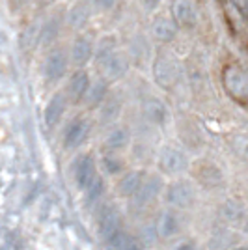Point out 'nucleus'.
Returning <instances> with one entry per match:
<instances>
[{
  "label": "nucleus",
  "instance_id": "a211bd4d",
  "mask_svg": "<svg viewBox=\"0 0 248 250\" xmlns=\"http://www.w3.org/2000/svg\"><path fill=\"white\" fill-rule=\"evenodd\" d=\"M120 228V215L114 208H104L101 213V229L106 237H114Z\"/></svg>",
  "mask_w": 248,
  "mask_h": 250
},
{
  "label": "nucleus",
  "instance_id": "c756f323",
  "mask_svg": "<svg viewBox=\"0 0 248 250\" xmlns=\"http://www.w3.org/2000/svg\"><path fill=\"white\" fill-rule=\"evenodd\" d=\"M142 4H144V8L147 11H153L161 6V0H142Z\"/></svg>",
  "mask_w": 248,
  "mask_h": 250
},
{
  "label": "nucleus",
  "instance_id": "f03ea898",
  "mask_svg": "<svg viewBox=\"0 0 248 250\" xmlns=\"http://www.w3.org/2000/svg\"><path fill=\"white\" fill-rule=\"evenodd\" d=\"M157 167L163 176L179 177L185 174L190 167V159L183 147L177 146H163L157 155Z\"/></svg>",
  "mask_w": 248,
  "mask_h": 250
},
{
  "label": "nucleus",
  "instance_id": "7ed1b4c3",
  "mask_svg": "<svg viewBox=\"0 0 248 250\" xmlns=\"http://www.w3.org/2000/svg\"><path fill=\"white\" fill-rule=\"evenodd\" d=\"M153 79L161 88H174L181 79V63L170 52H159L153 60Z\"/></svg>",
  "mask_w": 248,
  "mask_h": 250
},
{
  "label": "nucleus",
  "instance_id": "2f4dec72",
  "mask_svg": "<svg viewBox=\"0 0 248 250\" xmlns=\"http://www.w3.org/2000/svg\"><path fill=\"white\" fill-rule=\"evenodd\" d=\"M125 250H140V247H138L136 243H131V245H129V247H127Z\"/></svg>",
  "mask_w": 248,
  "mask_h": 250
},
{
  "label": "nucleus",
  "instance_id": "0eeeda50",
  "mask_svg": "<svg viewBox=\"0 0 248 250\" xmlns=\"http://www.w3.org/2000/svg\"><path fill=\"white\" fill-rule=\"evenodd\" d=\"M97 174V167H95V161L92 155H81L75 165H73V179H75V185L79 188L86 190L88 185L92 183Z\"/></svg>",
  "mask_w": 248,
  "mask_h": 250
},
{
  "label": "nucleus",
  "instance_id": "a878e982",
  "mask_svg": "<svg viewBox=\"0 0 248 250\" xmlns=\"http://www.w3.org/2000/svg\"><path fill=\"white\" fill-rule=\"evenodd\" d=\"M222 215H224L226 220L235 222V220L243 219V208L239 206L237 202H227V204H224V208H222Z\"/></svg>",
  "mask_w": 248,
  "mask_h": 250
},
{
  "label": "nucleus",
  "instance_id": "7c9ffc66",
  "mask_svg": "<svg viewBox=\"0 0 248 250\" xmlns=\"http://www.w3.org/2000/svg\"><path fill=\"white\" fill-rule=\"evenodd\" d=\"M176 250H198L196 243H192V241H186V243H181Z\"/></svg>",
  "mask_w": 248,
  "mask_h": 250
},
{
  "label": "nucleus",
  "instance_id": "6ab92c4d",
  "mask_svg": "<svg viewBox=\"0 0 248 250\" xmlns=\"http://www.w3.org/2000/svg\"><path fill=\"white\" fill-rule=\"evenodd\" d=\"M122 110V104L116 97H108L104 99V103L101 104V110H99V120L101 124H112L114 120H118Z\"/></svg>",
  "mask_w": 248,
  "mask_h": 250
},
{
  "label": "nucleus",
  "instance_id": "f257e3e1",
  "mask_svg": "<svg viewBox=\"0 0 248 250\" xmlns=\"http://www.w3.org/2000/svg\"><path fill=\"white\" fill-rule=\"evenodd\" d=\"M222 88L231 99L248 104V71L243 65L229 63L222 71Z\"/></svg>",
  "mask_w": 248,
  "mask_h": 250
},
{
  "label": "nucleus",
  "instance_id": "9b49d317",
  "mask_svg": "<svg viewBox=\"0 0 248 250\" xmlns=\"http://www.w3.org/2000/svg\"><path fill=\"white\" fill-rule=\"evenodd\" d=\"M144 170H129V172H125L124 176L118 179V183H116L118 194L122 198H135L138 188L142 185V181H144Z\"/></svg>",
  "mask_w": 248,
  "mask_h": 250
},
{
  "label": "nucleus",
  "instance_id": "4468645a",
  "mask_svg": "<svg viewBox=\"0 0 248 250\" xmlns=\"http://www.w3.org/2000/svg\"><path fill=\"white\" fill-rule=\"evenodd\" d=\"M131 146V131L127 127H116L112 129L103 142L106 153H120Z\"/></svg>",
  "mask_w": 248,
  "mask_h": 250
},
{
  "label": "nucleus",
  "instance_id": "6e6552de",
  "mask_svg": "<svg viewBox=\"0 0 248 250\" xmlns=\"http://www.w3.org/2000/svg\"><path fill=\"white\" fill-rule=\"evenodd\" d=\"M88 133H90V122L86 118H73L63 131V146L67 149L79 147L88 138Z\"/></svg>",
  "mask_w": 248,
  "mask_h": 250
},
{
  "label": "nucleus",
  "instance_id": "2eb2a0df",
  "mask_svg": "<svg viewBox=\"0 0 248 250\" xmlns=\"http://www.w3.org/2000/svg\"><path fill=\"white\" fill-rule=\"evenodd\" d=\"M90 77L86 71H75V73L69 77V83H67V97L71 99L73 103H79L81 99L86 97L88 90H90Z\"/></svg>",
  "mask_w": 248,
  "mask_h": 250
},
{
  "label": "nucleus",
  "instance_id": "412c9836",
  "mask_svg": "<svg viewBox=\"0 0 248 250\" xmlns=\"http://www.w3.org/2000/svg\"><path fill=\"white\" fill-rule=\"evenodd\" d=\"M103 170L108 174V176H118V174H124L125 161L118 155V153H104Z\"/></svg>",
  "mask_w": 248,
  "mask_h": 250
},
{
  "label": "nucleus",
  "instance_id": "f3484780",
  "mask_svg": "<svg viewBox=\"0 0 248 250\" xmlns=\"http://www.w3.org/2000/svg\"><path fill=\"white\" fill-rule=\"evenodd\" d=\"M65 106H67V97L63 94H56L51 97V101L47 103L45 108V124L49 127L60 124L63 112H65Z\"/></svg>",
  "mask_w": 248,
  "mask_h": 250
},
{
  "label": "nucleus",
  "instance_id": "f704fd0d",
  "mask_svg": "<svg viewBox=\"0 0 248 250\" xmlns=\"http://www.w3.org/2000/svg\"><path fill=\"white\" fill-rule=\"evenodd\" d=\"M13 2H19V4H22V2H24V0H13Z\"/></svg>",
  "mask_w": 248,
  "mask_h": 250
},
{
  "label": "nucleus",
  "instance_id": "f8f14e48",
  "mask_svg": "<svg viewBox=\"0 0 248 250\" xmlns=\"http://www.w3.org/2000/svg\"><path fill=\"white\" fill-rule=\"evenodd\" d=\"M177 26L176 21L172 17L166 15H157L153 22H151V36L155 38V42L159 43H170L176 40L177 36Z\"/></svg>",
  "mask_w": 248,
  "mask_h": 250
},
{
  "label": "nucleus",
  "instance_id": "1a4fd4ad",
  "mask_svg": "<svg viewBox=\"0 0 248 250\" xmlns=\"http://www.w3.org/2000/svg\"><path fill=\"white\" fill-rule=\"evenodd\" d=\"M165 187L166 183L165 179H163V174H145L144 181H142V185H140L138 192H136L135 202H138V204H149L159 194L165 192Z\"/></svg>",
  "mask_w": 248,
  "mask_h": 250
},
{
  "label": "nucleus",
  "instance_id": "393cba45",
  "mask_svg": "<svg viewBox=\"0 0 248 250\" xmlns=\"http://www.w3.org/2000/svg\"><path fill=\"white\" fill-rule=\"evenodd\" d=\"M88 17H90L88 8H86L84 4H79V6H75V10L69 13V24H71L73 28H81V26H84V22L88 21Z\"/></svg>",
  "mask_w": 248,
  "mask_h": 250
},
{
  "label": "nucleus",
  "instance_id": "473e14b6",
  "mask_svg": "<svg viewBox=\"0 0 248 250\" xmlns=\"http://www.w3.org/2000/svg\"><path fill=\"white\" fill-rule=\"evenodd\" d=\"M243 229H245V233L248 235V219L245 220V222H243Z\"/></svg>",
  "mask_w": 248,
  "mask_h": 250
},
{
  "label": "nucleus",
  "instance_id": "20e7f679",
  "mask_svg": "<svg viewBox=\"0 0 248 250\" xmlns=\"http://www.w3.org/2000/svg\"><path fill=\"white\" fill-rule=\"evenodd\" d=\"M163 196H165L166 204L172 206V208H190L194 204V200H196V187H194V183L190 179L176 177L170 183H166Z\"/></svg>",
  "mask_w": 248,
  "mask_h": 250
},
{
  "label": "nucleus",
  "instance_id": "b1692460",
  "mask_svg": "<svg viewBox=\"0 0 248 250\" xmlns=\"http://www.w3.org/2000/svg\"><path fill=\"white\" fill-rule=\"evenodd\" d=\"M229 146L241 159L248 161V133H235L229 136Z\"/></svg>",
  "mask_w": 248,
  "mask_h": 250
},
{
  "label": "nucleus",
  "instance_id": "ddd939ff",
  "mask_svg": "<svg viewBox=\"0 0 248 250\" xmlns=\"http://www.w3.org/2000/svg\"><path fill=\"white\" fill-rule=\"evenodd\" d=\"M67 71V54L63 51H52L49 52L47 60H45V77L49 83L60 81Z\"/></svg>",
  "mask_w": 248,
  "mask_h": 250
},
{
  "label": "nucleus",
  "instance_id": "dca6fc26",
  "mask_svg": "<svg viewBox=\"0 0 248 250\" xmlns=\"http://www.w3.org/2000/svg\"><path fill=\"white\" fill-rule=\"evenodd\" d=\"M95 54V45H93L88 38H77L71 47V62L75 65H86L92 60V56Z\"/></svg>",
  "mask_w": 248,
  "mask_h": 250
},
{
  "label": "nucleus",
  "instance_id": "c85d7f7f",
  "mask_svg": "<svg viewBox=\"0 0 248 250\" xmlns=\"http://www.w3.org/2000/svg\"><path fill=\"white\" fill-rule=\"evenodd\" d=\"M229 2L233 4V8H235L241 15L248 17V0H229Z\"/></svg>",
  "mask_w": 248,
  "mask_h": 250
},
{
  "label": "nucleus",
  "instance_id": "cd10ccee",
  "mask_svg": "<svg viewBox=\"0 0 248 250\" xmlns=\"http://www.w3.org/2000/svg\"><path fill=\"white\" fill-rule=\"evenodd\" d=\"M124 0H95V6L101 10H112L118 4H122Z\"/></svg>",
  "mask_w": 248,
  "mask_h": 250
},
{
  "label": "nucleus",
  "instance_id": "bb28decb",
  "mask_svg": "<svg viewBox=\"0 0 248 250\" xmlns=\"http://www.w3.org/2000/svg\"><path fill=\"white\" fill-rule=\"evenodd\" d=\"M103 190H104V181H103V177H101V176L95 177L92 183L88 185V188H86V192H88V198H90V200L99 198Z\"/></svg>",
  "mask_w": 248,
  "mask_h": 250
},
{
  "label": "nucleus",
  "instance_id": "9d476101",
  "mask_svg": "<svg viewBox=\"0 0 248 250\" xmlns=\"http://www.w3.org/2000/svg\"><path fill=\"white\" fill-rule=\"evenodd\" d=\"M142 112H144V118L153 125H166L168 120H170V110L163 99H159L155 95L147 97L144 103H142Z\"/></svg>",
  "mask_w": 248,
  "mask_h": 250
},
{
  "label": "nucleus",
  "instance_id": "39448f33",
  "mask_svg": "<svg viewBox=\"0 0 248 250\" xmlns=\"http://www.w3.org/2000/svg\"><path fill=\"white\" fill-rule=\"evenodd\" d=\"M99 71L103 75V81H106V83L120 81L129 71V58H127V54H124L122 51H114L112 54H108L106 58H103L99 62Z\"/></svg>",
  "mask_w": 248,
  "mask_h": 250
},
{
  "label": "nucleus",
  "instance_id": "72a5a7b5",
  "mask_svg": "<svg viewBox=\"0 0 248 250\" xmlns=\"http://www.w3.org/2000/svg\"><path fill=\"white\" fill-rule=\"evenodd\" d=\"M41 4H51V2H54V0H40Z\"/></svg>",
  "mask_w": 248,
  "mask_h": 250
},
{
  "label": "nucleus",
  "instance_id": "5701e85b",
  "mask_svg": "<svg viewBox=\"0 0 248 250\" xmlns=\"http://www.w3.org/2000/svg\"><path fill=\"white\" fill-rule=\"evenodd\" d=\"M114 51H118L116 36H104L103 40L95 45V58H97V62H101L103 58H106L108 54H112Z\"/></svg>",
  "mask_w": 248,
  "mask_h": 250
},
{
  "label": "nucleus",
  "instance_id": "423d86ee",
  "mask_svg": "<svg viewBox=\"0 0 248 250\" xmlns=\"http://www.w3.org/2000/svg\"><path fill=\"white\" fill-rule=\"evenodd\" d=\"M172 19L179 28H194L198 24V8L194 0H174L172 2Z\"/></svg>",
  "mask_w": 248,
  "mask_h": 250
},
{
  "label": "nucleus",
  "instance_id": "aec40b11",
  "mask_svg": "<svg viewBox=\"0 0 248 250\" xmlns=\"http://www.w3.org/2000/svg\"><path fill=\"white\" fill-rule=\"evenodd\" d=\"M106 99V81H97L90 86L88 94L84 97V101L88 106H99V104L104 103Z\"/></svg>",
  "mask_w": 248,
  "mask_h": 250
},
{
  "label": "nucleus",
  "instance_id": "4be33fe9",
  "mask_svg": "<svg viewBox=\"0 0 248 250\" xmlns=\"http://www.w3.org/2000/svg\"><path fill=\"white\" fill-rule=\"evenodd\" d=\"M159 231L163 235H174L179 231V219L176 213H172V211L163 213V217L159 220Z\"/></svg>",
  "mask_w": 248,
  "mask_h": 250
}]
</instances>
